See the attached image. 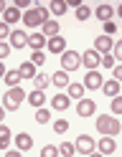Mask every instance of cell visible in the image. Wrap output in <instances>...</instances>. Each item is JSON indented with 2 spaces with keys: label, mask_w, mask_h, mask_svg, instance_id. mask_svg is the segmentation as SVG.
<instances>
[{
  "label": "cell",
  "mask_w": 122,
  "mask_h": 157,
  "mask_svg": "<svg viewBox=\"0 0 122 157\" xmlns=\"http://www.w3.org/2000/svg\"><path fill=\"white\" fill-rule=\"evenodd\" d=\"M81 63H84L89 71H97V66H99V53L94 51V48L84 51V53H81Z\"/></svg>",
  "instance_id": "cell-8"
},
{
  "label": "cell",
  "mask_w": 122,
  "mask_h": 157,
  "mask_svg": "<svg viewBox=\"0 0 122 157\" xmlns=\"http://www.w3.org/2000/svg\"><path fill=\"white\" fill-rule=\"evenodd\" d=\"M117 33V23L115 21H107L104 23V36H115Z\"/></svg>",
  "instance_id": "cell-36"
},
{
  "label": "cell",
  "mask_w": 122,
  "mask_h": 157,
  "mask_svg": "<svg viewBox=\"0 0 122 157\" xmlns=\"http://www.w3.org/2000/svg\"><path fill=\"white\" fill-rule=\"evenodd\" d=\"M28 46L33 48V51H43V46H46V38L41 36V31H38V33H30V36H28Z\"/></svg>",
  "instance_id": "cell-21"
},
{
  "label": "cell",
  "mask_w": 122,
  "mask_h": 157,
  "mask_svg": "<svg viewBox=\"0 0 122 157\" xmlns=\"http://www.w3.org/2000/svg\"><path fill=\"white\" fill-rule=\"evenodd\" d=\"M120 119H115L112 114H102L99 119H97V132L99 134H104V137H117L120 134Z\"/></svg>",
  "instance_id": "cell-1"
},
{
  "label": "cell",
  "mask_w": 122,
  "mask_h": 157,
  "mask_svg": "<svg viewBox=\"0 0 122 157\" xmlns=\"http://www.w3.org/2000/svg\"><path fill=\"white\" fill-rule=\"evenodd\" d=\"M89 157H104V155H99V152H92V155H89Z\"/></svg>",
  "instance_id": "cell-44"
},
{
  "label": "cell",
  "mask_w": 122,
  "mask_h": 157,
  "mask_svg": "<svg viewBox=\"0 0 122 157\" xmlns=\"http://www.w3.org/2000/svg\"><path fill=\"white\" fill-rule=\"evenodd\" d=\"M74 150L79 152V155H92L97 150V142L92 140L89 134H81V137H76V142H74Z\"/></svg>",
  "instance_id": "cell-5"
},
{
  "label": "cell",
  "mask_w": 122,
  "mask_h": 157,
  "mask_svg": "<svg viewBox=\"0 0 122 157\" xmlns=\"http://www.w3.org/2000/svg\"><path fill=\"white\" fill-rule=\"evenodd\" d=\"M33 119L38 122V124H46L48 119H51V114H48V109H43V106H41V109H36V117Z\"/></svg>",
  "instance_id": "cell-30"
},
{
  "label": "cell",
  "mask_w": 122,
  "mask_h": 157,
  "mask_svg": "<svg viewBox=\"0 0 122 157\" xmlns=\"http://www.w3.org/2000/svg\"><path fill=\"white\" fill-rule=\"evenodd\" d=\"M115 114H122V99H120V96L112 99V117H115Z\"/></svg>",
  "instance_id": "cell-35"
},
{
  "label": "cell",
  "mask_w": 122,
  "mask_h": 157,
  "mask_svg": "<svg viewBox=\"0 0 122 157\" xmlns=\"http://www.w3.org/2000/svg\"><path fill=\"white\" fill-rule=\"evenodd\" d=\"M10 41H8V46L10 48H26L28 46V36L23 33V31H10Z\"/></svg>",
  "instance_id": "cell-11"
},
{
  "label": "cell",
  "mask_w": 122,
  "mask_h": 157,
  "mask_svg": "<svg viewBox=\"0 0 122 157\" xmlns=\"http://www.w3.org/2000/svg\"><path fill=\"white\" fill-rule=\"evenodd\" d=\"M5 71H8V68L3 66V61H0V78H3V76H5Z\"/></svg>",
  "instance_id": "cell-41"
},
{
  "label": "cell",
  "mask_w": 122,
  "mask_h": 157,
  "mask_svg": "<svg viewBox=\"0 0 122 157\" xmlns=\"http://www.w3.org/2000/svg\"><path fill=\"white\" fill-rule=\"evenodd\" d=\"M102 84H104V81H102V74L99 71H87L84 84H81V86H84V89H102Z\"/></svg>",
  "instance_id": "cell-10"
},
{
  "label": "cell",
  "mask_w": 122,
  "mask_h": 157,
  "mask_svg": "<svg viewBox=\"0 0 122 157\" xmlns=\"http://www.w3.org/2000/svg\"><path fill=\"white\" fill-rule=\"evenodd\" d=\"M5 157H20V150H8Z\"/></svg>",
  "instance_id": "cell-40"
},
{
  "label": "cell",
  "mask_w": 122,
  "mask_h": 157,
  "mask_svg": "<svg viewBox=\"0 0 122 157\" xmlns=\"http://www.w3.org/2000/svg\"><path fill=\"white\" fill-rule=\"evenodd\" d=\"M26 101H28V104H33L36 109H41V106H43V101H46V96H43V91L33 89L30 94H26Z\"/></svg>",
  "instance_id": "cell-19"
},
{
  "label": "cell",
  "mask_w": 122,
  "mask_h": 157,
  "mask_svg": "<svg viewBox=\"0 0 122 157\" xmlns=\"http://www.w3.org/2000/svg\"><path fill=\"white\" fill-rule=\"evenodd\" d=\"M112 15H115V8H112L109 3H102L99 8H97V18L102 23H107V21H112Z\"/></svg>",
  "instance_id": "cell-17"
},
{
  "label": "cell",
  "mask_w": 122,
  "mask_h": 157,
  "mask_svg": "<svg viewBox=\"0 0 122 157\" xmlns=\"http://www.w3.org/2000/svg\"><path fill=\"white\" fill-rule=\"evenodd\" d=\"M74 144H71V142H61V147H59V155L61 157H74Z\"/></svg>",
  "instance_id": "cell-29"
},
{
  "label": "cell",
  "mask_w": 122,
  "mask_h": 157,
  "mask_svg": "<svg viewBox=\"0 0 122 157\" xmlns=\"http://www.w3.org/2000/svg\"><path fill=\"white\" fill-rule=\"evenodd\" d=\"M66 89H69V94H66L69 99H84V91H87V89H84L81 84H69Z\"/></svg>",
  "instance_id": "cell-24"
},
{
  "label": "cell",
  "mask_w": 122,
  "mask_h": 157,
  "mask_svg": "<svg viewBox=\"0 0 122 157\" xmlns=\"http://www.w3.org/2000/svg\"><path fill=\"white\" fill-rule=\"evenodd\" d=\"M46 46H48V51H51V53H56V56H59V53H64V51H66V38L59 33V36H54V38H48Z\"/></svg>",
  "instance_id": "cell-7"
},
{
  "label": "cell",
  "mask_w": 122,
  "mask_h": 157,
  "mask_svg": "<svg viewBox=\"0 0 122 157\" xmlns=\"http://www.w3.org/2000/svg\"><path fill=\"white\" fill-rule=\"evenodd\" d=\"M46 21H48V10L46 8H30V10H26V15H23V23L28 28H38Z\"/></svg>",
  "instance_id": "cell-3"
},
{
  "label": "cell",
  "mask_w": 122,
  "mask_h": 157,
  "mask_svg": "<svg viewBox=\"0 0 122 157\" xmlns=\"http://www.w3.org/2000/svg\"><path fill=\"white\" fill-rule=\"evenodd\" d=\"M112 74H115V81H120V78H122V66H115Z\"/></svg>",
  "instance_id": "cell-39"
},
{
  "label": "cell",
  "mask_w": 122,
  "mask_h": 157,
  "mask_svg": "<svg viewBox=\"0 0 122 157\" xmlns=\"http://www.w3.org/2000/svg\"><path fill=\"white\" fill-rule=\"evenodd\" d=\"M23 99H26V91L20 89V86H13V89H8L5 96H3V109L5 112H15V109H20Z\"/></svg>",
  "instance_id": "cell-2"
},
{
  "label": "cell",
  "mask_w": 122,
  "mask_h": 157,
  "mask_svg": "<svg viewBox=\"0 0 122 157\" xmlns=\"http://www.w3.org/2000/svg\"><path fill=\"white\" fill-rule=\"evenodd\" d=\"M30 147H33V137H30L28 132H20V134L15 137V150H20V152H28Z\"/></svg>",
  "instance_id": "cell-12"
},
{
  "label": "cell",
  "mask_w": 122,
  "mask_h": 157,
  "mask_svg": "<svg viewBox=\"0 0 122 157\" xmlns=\"http://www.w3.org/2000/svg\"><path fill=\"white\" fill-rule=\"evenodd\" d=\"M10 137H13V134H10V129H8L5 124H0V150H8Z\"/></svg>",
  "instance_id": "cell-27"
},
{
  "label": "cell",
  "mask_w": 122,
  "mask_h": 157,
  "mask_svg": "<svg viewBox=\"0 0 122 157\" xmlns=\"http://www.w3.org/2000/svg\"><path fill=\"white\" fill-rule=\"evenodd\" d=\"M41 36H43L46 41H48V38H54V36H59V21H51V18H48V21L41 25Z\"/></svg>",
  "instance_id": "cell-13"
},
{
  "label": "cell",
  "mask_w": 122,
  "mask_h": 157,
  "mask_svg": "<svg viewBox=\"0 0 122 157\" xmlns=\"http://www.w3.org/2000/svg\"><path fill=\"white\" fill-rule=\"evenodd\" d=\"M102 91H104L109 99H115V96H120V81H115V78H109V81L102 84Z\"/></svg>",
  "instance_id": "cell-18"
},
{
  "label": "cell",
  "mask_w": 122,
  "mask_h": 157,
  "mask_svg": "<svg viewBox=\"0 0 122 157\" xmlns=\"http://www.w3.org/2000/svg\"><path fill=\"white\" fill-rule=\"evenodd\" d=\"M8 53H10V46L0 41V61H3V58H8Z\"/></svg>",
  "instance_id": "cell-37"
},
{
  "label": "cell",
  "mask_w": 122,
  "mask_h": 157,
  "mask_svg": "<svg viewBox=\"0 0 122 157\" xmlns=\"http://www.w3.org/2000/svg\"><path fill=\"white\" fill-rule=\"evenodd\" d=\"M66 8H69V5L64 3V0H54V3H51V5H48V10H51V13H54V15H59V18H61V15H64V13H66Z\"/></svg>",
  "instance_id": "cell-26"
},
{
  "label": "cell",
  "mask_w": 122,
  "mask_h": 157,
  "mask_svg": "<svg viewBox=\"0 0 122 157\" xmlns=\"http://www.w3.org/2000/svg\"><path fill=\"white\" fill-rule=\"evenodd\" d=\"M41 157H59V147H54V144H46L43 150H41Z\"/></svg>",
  "instance_id": "cell-32"
},
{
  "label": "cell",
  "mask_w": 122,
  "mask_h": 157,
  "mask_svg": "<svg viewBox=\"0 0 122 157\" xmlns=\"http://www.w3.org/2000/svg\"><path fill=\"white\" fill-rule=\"evenodd\" d=\"M81 66V56L76 53V51H69V48H66V51L64 53H61V71H74V68H79Z\"/></svg>",
  "instance_id": "cell-4"
},
{
  "label": "cell",
  "mask_w": 122,
  "mask_h": 157,
  "mask_svg": "<svg viewBox=\"0 0 122 157\" xmlns=\"http://www.w3.org/2000/svg\"><path fill=\"white\" fill-rule=\"evenodd\" d=\"M112 46H115V41H112L109 36H97V38H94V51H97L99 56H102V53H109Z\"/></svg>",
  "instance_id": "cell-9"
},
{
  "label": "cell",
  "mask_w": 122,
  "mask_h": 157,
  "mask_svg": "<svg viewBox=\"0 0 122 157\" xmlns=\"http://www.w3.org/2000/svg\"><path fill=\"white\" fill-rule=\"evenodd\" d=\"M89 15H92V8L84 5V3H79V5H76V21H87Z\"/></svg>",
  "instance_id": "cell-28"
},
{
  "label": "cell",
  "mask_w": 122,
  "mask_h": 157,
  "mask_svg": "<svg viewBox=\"0 0 122 157\" xmlns=\"http://www.w3.org/2000/svg\"><path fill=\"white\" fill-rule=\"evenodd\" d=\"M8 36H10V25L0 23V41H3V38H8Z\"/></svg>",
  "instance_id": "cell-38"
},
{
  "label": "cell",
  "mask_w": 122,
  "mask_h": 157,
  "mask_svg": "<svg viewBox=\"0 0 122 157\" xmlns=\"http://www.w3.org/2000/svg\"><path fill=\"white\" fill-rule=\"evenodd\" d=\"M66 129H69V122H66V119H56V122H54V132H56V134H64Z\"/></svg>",
  "instance_id": "cell-33"
},
{
  "label": "cell",
  "mask_w": 122,
  "mask_h": 157,
  "mask_svg": "<svg viewBox=\"0 0 122 157\" xmlns=\"http://www.w3.org/2000/svg\"><path fill=\"white\" fill-rule=\"evenodd\" d=\"M18 21H20V10H18L15 5H8L5 13H3V23H5V25H13V23H18Z\"/></svg>",
  "instance_id": "cell-15"
},
{
  "label": "cell",
  "mask_w": 122,
  "mask_h": 157,
  "mask_svg": "<svg viewBox=\"0 0 122 157\" xmlns=\"http://www.w3.org/2000/svg\"><path fill=\"white\" fill-rule=\"evenodd\" d=\"M5 8H8V5L3 3V0H0V13H5Z\"/></svg>",
  "instance_id": "cell-43"
},
{
  "label": "cell",
  "mask_w": 122,
  "mask_h": 157,
  "mask_svg": "<svg viewBox=\"0 0 122 157\" xmlns=\"http://www.w3.org/2000/svg\"><path fill=\"white\" fill-rule=\"evenodd\" d=\"M115 150H117L115 137H102V140H99V155H112Z\"/></svg>",
  "instance_id": "cell-16"
},
{
  "label": "cell",
  "mask_w": 122,
  "mask_h": 157,
  "mask_svg": "<svg viewBox=\"0 0 122 157\" xmlns=\"http://www.w3.org/2000/svg\"><path fill=\"white\" fill-rule=\"evenodd\" d=\"M51 106H54L56 112H66L69 106H71V99H69L66 94H56L54 99H51Z\"/></svg>",
  "instance_id": "cell-14"
},
{
  "label": "cell",
  "mask_w": 122,
  "mask_h": 157,
  "mask_svg": "<svg viewBox=\"0 0 122 157\" xmlns=\"http://www.w3.org/2000/svg\"><path fill=\"white\" fill-rule=\"evenodd\" d=\"M99 63L102 66H107V68H115L117 63H115V58H112V53H102L99 56Z\"/></svg>",
  "instance_id": "cell-31"
},
{
  "label": "cell",
  "mask_w": 122,
  "mask_h": 157,
  "mask_svg": "<svg viewBox=\"0 0 122 157\" xmlns=\"http://www.w3.org/2000/svg\"><path fill=\"white\" fill-rule=\"evenodd\" d=\"M51 84H54V86H59V89H64V86H69V84H71V81H69V74L59 68V71H56L54 76H51Z\"/></svg>",
  "instance_id": "cell-22"
},
{
  "label": "cell",
  "mask_w": 122,
  "mask_h": 157,
  "mask_svg": "<svg viewBox=\"0 0 122 157\" xmlns=\"http://www.w3.org/2000/svg\"><path fill=\"white\" fill-rule=\"evenodd\" d=\"M3 81L8 84V89H13V86H20V71H18V68H10V71H5Z\"/></svg>",
  "instance_id": "cell-20"
},
{
  "label": "cell",
  "mask_w": 122,
  "mask_h": 157,
  "mask_svg": "<svg viewBox=\"0 0 122 157\" xmlns=\"http://www.w3.org/2000/svg\"><path fill=\"white\" fill-rule=\"evenodd\" d=\"M18 71H20V78H33L36 76V66L30 63V61H26V63H20Z\"/></svg>",
  "instance_id": "cell-25"
},
{
  "label": "cell",
  "mask_w": 122,
  "mask_h": 157,
  "mask_svg": "<svg viewBox=\"0 0 122 157\" xmlns=\"http://www.w3.org/2000/svg\"><path fill=\"white\" fill-rule=\"evenodd\" d=\"M43 61H46L43 51H33V56H30V63H33V66H43Z\"/></svg>",
  "instance_id": "cell-34"
},
{
  "label": "cell",
  "mask_w": 122,
  "mask_h": 157,
  "mask_svg": "<svg viewBox=\"0 0 122 157\" xmlns=\"http://www.w3.org/2000/svg\"><path fill=\"white\" fill-rule=\"evenodd\" d=\"M48 84H51V76H46L43 71H41V74L36 71V76H33V86H36V89H38V91H43Z\"/></svg>",
  "instance_id": "cell-23"
},
{
  "label": "cell",
  "mask_w": 122,
  "mask_h": 157,
  "mask_svg": "<svg viewBox=\"0 0 122 157\" xmlns=\"http://www.w3.org/2000/svg\"><path fill=\"white\" fill-rule=\"evenodd\" d=\"M94 112H97L94 99H79V104H76V114L81 117V119H87V117H94Z\"/></svg>",
  "instance_id": "cell-6"
},
{
  "label": "cell",
  "mask_w": 122,
  "mask_h": 157,
  "mask_svg": "<svg viewBox=\"0 0 122 157\" xmlns=\"http://www.w3.org/2000/svg\"><path fill=\"white\" fill-rule=\"evenodd\" d=\"M3 119H5V109L0 106V124H3Z\"/></svg>",
  "instance_id": "cell-42"
}]
</instances>
